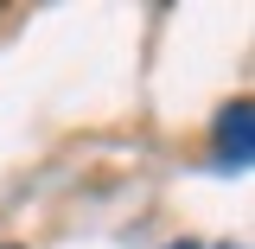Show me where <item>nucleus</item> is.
Returning <instances> with one entry per match:
<instances>
[{
	"label": "nucleus",
	"mask_w": 255,
	"mask_h": 249,
	"mask_svg": "<svg viewBox=\"0 0 255 249\" xmlns=\"http://www.w3.org/2000/svg\"><path fill=\"white\" fill-rule=\"evenodd\" d=\"M249 128H255V109L236 96V102L223 109V122H217V134H223V160H236V166L249 160Z\"/></svg>",
	"instance_id": "1"
}]
</instances>
